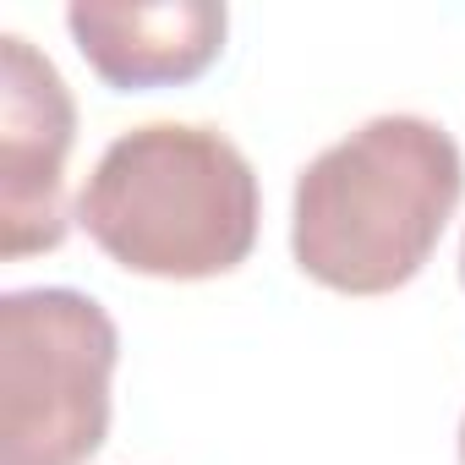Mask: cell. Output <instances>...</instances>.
Returning <instances> with one entry per match:
<instances>
[{"mask_svg":"<svg viewBox=\"0 0 465 465\" xmlns=\"http://www.w3.org/2000/svg\"><path fill=\"white\" fill-rule=\"evenodd\" d=\"M77 224L132 274L213 280L242 269L258 242V175L213 126L148 121L99 153Z\"/></svg>","mask_w":465,"mask_h":465,"instance_id":"2","label":"cell"},{"mask_svg":"<svg viewBox=\"0 0 465 465\" xmlns=\"http://www.w3.org/2000/svg\"><path fill=\"white\" fill-rule=\"evenodd\" d=\"M115 356V323L94 296H0V465H88L110 432Z\"/></svg>","mask_w":465,"mask_h":465,"instance_id":"3","label":"cell"},{"mask_svg":"<svg viewBox=\"0 0 465 465\" xmlns=\"http://www.w3.org/2000/svg\"><path fill=\"white\" fill-rule=\"evenodd\" d=\"M77 104L50 55L0 34V258L55 252L66 242V153Z\"/></svg>","mask_w":465,"mask_h":465,"instance_id":"4","label":"cell"},{"mask_svg":"<svg viewBox=\"0 0 465 465\" xmlns=\"http://www.w3.org/2000/svg\"><path fill=\"white\" fill-rule=\"evenodd\" d=\"M460 197V143L438 121L378 115L296 175L291 252L340 296H389L421 274Z\"/></svg>","mask_w":465,"mask_h":465,"instance_id":"1","label":"cell"},{"mask_svg":"<svg viewBox=\"0 0 465 465\" xmlns=\"http://www.w3.org/2000/svg\"><path fill=\"white\" fill-rule=\"evenodd\" d=\"M460 285H465V242H460Z\"/></svg>","mask_w":465,"mask_h":465,"instance_id":"7","label":"cell"},{"mask_svg":"<svg viewBox=\"0 0 465 465\" xmlns=\"http://www.w3.org/2000/svg\"><path fill=\"white\" fill-rule=\"evenodd\" d=\"M460 465H465V416H460Z\"/></svg>","mask_w":465,"mask_h":465,"instance_id":"6","label":"cell"},{"mask_svg":"<svg viewBox=\"0 0 465 465\" xmlns=\"http://www.w3.org/2000/svg\"><path fill=\"white\" fill-rule=\"evenodd\" d=\"M66 28L104 88H175L203 77L219 50L230 12L219 0H159V6H126V0H77Z\"/></svg>","mask_w":465,"mask_h":465,"instance_id":"5","label":"cell"}]
</instances>
